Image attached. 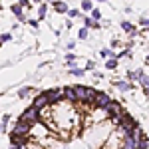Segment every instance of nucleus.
Wrapping results in <instances>:
<instances>
[{"instance_id": "nucleus-1", "label": "nucleus", "mask_w": 149, "mask_h": 149, "mask_svg": "<svg viewBox=\"0 0 149 149\" xmlns=\"http://www.w3.org/2000/svg\"><path fill=\"white\" fill-rule=\"evenodd\" d=\"M111 102H113V100H111V95H109V93L97 92V93H95V97H93V107H95V109H105Z\"/></svg>"}, {"instance_id": "nucleus-2", "label": "nucleus", "mask_w": 149, "mask_h": 149, "mask_svg": "<svg viewBox=\"0 0 149 149\" xmlns=\"http://www.w3.org/2000/svg\"><path fill=\"white\" fill-rule=\"evenodd\" d=\"M20 119H24V121H28L30 125H34V123H38L42 117H40V109H36L34 105H30L26 111H24L22 115H20Z\"/></svg>"}, {"instance_id": "nucleus-3", "label": "nucleus", "mask_w": 149, "mask_h": 149, "mask_svg": "<svg viewBox=\"0 0 149 149\" xmlns=\"http://www.w3.org/2000/svg\"><path fill=\"white\" fill-rule=\"evenodd\" d=\"M30 129L32 125L28 123V121H24V119H18L14 127H12V133H16V135H30Z\"/></svg>"}, {"instance_id": "nucleus-4", "label": "nucleus", "mask_w": 149, "mask_h": 149, "mask_svg": "<svg viewBox=\"0 0 149 149\" xmlns=\"http://www.w3.org/2000/svg\"><path fill=\"white\" fill-rule=\"evenodd\" d=\"M48 95V102L50 103H58L64 100V90H58V88H54V90H46L44 92Z\"/></svg>"}, {"instance_id": "nucleus-5", "label": "nucleus", "mask_w": 149, "mask_h": 149, "mask_svg": "<svg viewBox=\"0 0 149 149\" xmlns=\"http://www.w3.org/2000/svg\"><path fill=\"white\" fill-rule=\"evenodd\" d=\"M28 139H30V135H16V133H12L10 143H12V147H26Z\"/></svg>"}, {"instance_id": "nucleus-6", "label": "nucleus", "mask_w": 149, "mask_h": 149, "mask_svg": "<svg viewBox=\"0 0 149 149\" xmlns=\"http://www.w3.org/2000/svg\"><path fill=\"white\" fill-rule=\"evenodd\" d=\"M121 111H123V109H121V105H119V103L115 102V100H113L111 103H109L107 107H105V113H107V117H113V115H119Z\"/></svg>"}, {"instance_id": "nucleus-7", "label": "nucleus", "mask_w": 149, "mask_h": 149, "mask_svg": "<svg viewBox=\"0 0 149 149\" xmlns=\"http://www.w3.org/2000/svg\"><path fill=\"white\" fill-rule=\"evenodd\" d=\"M32 105H34L36 109H46L48 105H50V102H48V95H46V93H40V95L34 100V103H32Z\"/></svg>"}, {"instance_id": "nucleus-8", "label": "nucleus", "mask_w": 149, "mask_h": 149, "mask_svg": "<svg viewBox=\"0 0 149 149\" xmlns=\"http://www.w3.org/2000/svg\"><path fill=\"white\" fill-rule=\"evenodd\" d=\"M121 147L125 149H137V139L133 135H123L121 137Z\"/></svg>"}, {"instance_id": "nucleus-9", "label": "nucleus", "mask_w": 149, "mask_h": 149, "mask_svg": "<svg viewBox=\"0 0 149 149\" xmlns=\"http://www.w3.org/2000/svg\"><path fill=\"white\" fill-rule=\"evenodd\" d=\"M115 88L119 90V92H129V90H133V84H131V80H117L115 81Z\"/></svg>"}, {"instance_id": "nucleus-10", "label": "nucleus", "mask_w": 149, "mask_h": 149, "mask_svg": "<svg viewBox=\"0 0 149 149\" xmlns=\"http://www.w3.org/2000/svg\"><path fill=\"white\" fill-rule=\"evenodd\" d=\"M64 100L68 103H76L78 97H76V90L74 88H64Z\"/></svg>"}, {"instance_id": "nucleus-11", "label": "nucleus", "mask_w": 149, "mask_h": 149, "mask_svg": "<svg viewBox=\"0 0 149 149\" xmlns=\"http://www.w3.org/2000/svg\"><path fill=\"white\" fill-rule=\"evenodd\" d=\"M54 10L58 12V14H68V4H66V2H64V0H56V2H54Z\"/></svg>"}, {"instance_id": "nucleus-12", "label": "nucleus", "mask_w": 149, "mask_h": 149, "mask_svg": "<svg viewBox=\"0 0 149 149\" xmlns=\"http://www.w3.org/2000/svg\"><path fill=\"white\" fill-rule=\"evenodd\" d=\"M121 30H123V32H127V34H131V36H137L135 26H133L131 22H127V20H121Z\"/></svg>"}, {"instance_id": "nucleus-13", "label": "nucleus", "mask_w": 149, "mask_h": 149, "mask_svg": "<svg viewBox=\"0 0 149 149\" xmlns=\"http://www.w3.org/2000/svg\"><path fill=\"white\" fill-rule=\"evenodd\" d=\"M22 8H24L22 4H12V6H10V10L14 12V14H16L20 20H26V18H24V14H22Z\"/></svg>"}, {"instance_id": "nucleus-14", "label": "nucleus", "mask_w": 149, "mask_h": 149, "mask_svg": "<svg viewBox=\"0 0 149 149\" xmlns=\"http://www.w3.org/2000/svg\"><path fill=\"white\" fill-rule=\"evenodd\" d=\"M84 26H88V28H100V22L92 18V16H88V18H84Z\"/></svg>"}, {"instance_id": "nucleus-15", "label": "nucleus", "mask_w": 149, "mask_h": 149, "mask_svg": "<svg viewBox=\"0 0 149 149\" xmlns=\"http://www.w3.org/2000/svg\"><path fill=\"white\" fill-rule=\"evenodd\" d=\"M100 56L102 58H117V52H113L111 48H103V50H100Z\"/></svg>"}, {"instance_id": "nucleus-16", "label": "nucleus", "mask_w": 149, "mask_h": 149, "mask_svg": "<svg viewBox=\"0 0 149 149\" xmlns=\"http://www.w3.org/2000/svg\"><path fill=\"white\" fill-rule=\"evenodd\" d=\"M70 74H72V76H76V78H81V76L86 74V70L76 68V66H74V62H72V64H70Z\"/></svg>"}, {"instance_id": "nucleus-17", "label": "nucleus", "mask_w": 149, "mask_h": 149, "mask_svg": "<svg viewBox=\"0 0 149 149\" xmlns=\"http://www.w3.org/2000/svg\"><path fill=\"white\" fill-rule=\"evenodd\" d=\"M105 68L107 70H115L117 68V58H105Z\"/></svg>"}, {"instance_id": "nucleus-18", "label": "nucleus", "mask_w": 149, "mask_h": 149, "mask_svg": "<svg viewBox=\"0 0 149 149\" xmlns=\"http://www.w3.org/2000/svg\"><path fill=\"white\" fill-rule=\"evenodd\" d=\"M81 10H84V12H92L93 10L92 0H84V2H81Z\"/></svg>"}, {"instance_id": "nucleus-19", "label": "nucleus", "mask_w": 149, "mask_h": 149, "mask_svg": "<svg viewBox=\"0 0 149 149\" xmlns=\"http://www.w3.org/2000/svg\"><path fill=\"white\" fill-rule=\"evenodd\" d=\"M88 34H90V28H88V26H84L80 32H78V38H80V40H88Z\"/></svg>"}, {"instance_id": "nucleus-20", "label": "nucleus", "mask_w": 149, "mask_h": 149, "mask_svg": "<svg viewBox=\"0 0 149 149\" xmlns=\"http://www.w3.org/2000/svg\"><path fill=\"white\" fill-rule=\"evenodd\" d=\"M8 121H10V115H4V117H2V123H0V131H6Z\"/></svg>"}, {"instance_id": "nucleus-21", "label": "nucleus", "mask_w": 149, "mask_h": 149, "mask_svg": "<svg viewBox=\"0 0 149 149\" xmlns=\"http://www.w3.org/2000/svg\"><path fill=\"white\" fill-rule=\"evenodd\" d=\"M119 58H131V50L125 48V50H121V52H117V60Z\"/></svg>"}, {"instance_id": "nucleus-22", "label": "nucleus", "mask_w": 149, "mask_h": 149, "mask_svg": "<svg viewBox=\"0 0 149 149\" xmlns=\"http://www.w3.org/2000/svg\"><path fill=\"white\" fill-rule=\"evenodd\" d=\"M139 26L143 30H149V18H139Z\"/></svg>"}, {"instance_id": "nucleus-23", "label": "nucleus", "mask_w": 149, "mask_h": 149, "mask_svg": "<svg viewBox=\"0 0 149 149\" xmlns=\"http://www.w3.org/2000/svg\"><path fill=\"white\" fill-rule=\"evenodd\" d=\"M139 86H141V88H143V86H149V76H147V74H143V76H141V80H139Z\"/></svg>"}, {"instance_id": "nucleus-24", "label": "nucleus", "mask_w": 149, "mask_h": 149, "mask_svg": "<svg viewBox=\"0 0 149 149\" xmlns=\"http://www.w3.org/2000/svg\"><path fill=\"white\" fill-rule=\"evenodd\" d=\"M68 16H70V18H80L81 12L80 10H72V8H70V10H68Z\"/></svg>"}, {"instance_id": "nucleus-25", "label": "nucleus", "mask_w": 149, "mask_h": 149, "mask_svg": "<svg viewBox=\"0 0 149 149\" xmlns=\"http://www.w3.org/2000/svg\"><path fill=\"white\" fill-rule=\"evenodd\" d=\"M92 18H95V20H102V12L97 10V8H93V10H92Z\"/></svg>"}, {"instance_id": "nucleus-26", "label": "nucleus", "mask_w": 149, "mask_h": 149, "mask_svg": "<svg viewBox=\"0 0 149 149\" xmlns=\"http://www.w3.org/2000/svg\"><path fill=\"white\" fill-rule=\"evenodd\" d=\"M28 93H30V88H22V90L18 92V95H20V97H26Z\"/></svg>"}, {"instance_id": "nucleus-27", "label": "nucleus", "mask_w": 149, "mask_h": 149, "mask_svg": "<svg viewBox=\"0 0 149 149\" xmlns=\"http://www.w3.org/2000/svg\"><path fill=\"white\" fill-rule=\"evenodd\" d=\"M74 60H76V54H72V52H70V54H66V62H68V64H72Z\"/></svg>"}, {"instance_id": "nucleus-28", "label": "nucleus", "mask_w": 149, "mask_h": 149, "mask_svg": "<svg viewBox=\"0 0 149 149\" xmlns=\"http://www.w3.org/2000/svg\"><path fill=\"white\" fill-rule=\"evenodd\" d=\"M46 4H42V6H40V18H44V16H46Z\"/></svg>"}, {"instance_id": "nucleus-29", "label": "nucleus", "mask_w": 149, "mask_h": 149, "mask_svg": "<svg viewBox=\"0 0 149 149\" xmlns=\"http://www.w3.org/2000/svg\"><path fill=\"white\" fill-rule=\"evenodd\" d=\"M0 40H2V42H8V40H12V34H2Z\"/></svg>"}, {"instance_id": "nucleus-30", "label": "nucleus", "mask_w": 149, "mask_h": 149, "mask_svg": "<svg viewBox=\"0 0 149 149\" xmlns=\"http://www.w3.org/2000/svg\"><path fill=\"white\" fill-rule=\"evenodd\" d=\"M93 68H95V62H92V60H90V62H88V66H86V70H90V72H92Z\"/></svg>"}, {"instance_id": "nucleus-31", "label": "nucleus", "mask_w": 149, "mask_h": 149, "mask_svg": "<svg viewBox=\"0 0 149 149\" xmlns=\"http://www.w3.org/2000/svg\"><path fill=\"white\" fill-rule=\"evenodd\" d=\"M143 93H145V97H149V86H143Z\"/></svg>"}, {"instance_id": "nucleus-32", "label": "nucleus", "mask_w": 149, "mask_h": 149, "mask_svg": "<svg viewBox=\"0 0 149 149\" xmlns=\"http://www.w3.org/2000/svg\"><path fill=\"white\" fill-rule=\"evenodd\" d=\"M20 4H22L24 8H26V6H30V2H28V0H20Z\"/></svg>"}, {"instance_id": "nucleus-33", "label": "nucleus", "mask_w": 149, "mask_h": 149, "mask_svg": "<svg viewBox=\"0 0 149 149\" xmlns=\"http://www.w3.org/2000/svg\"><path fill=\"white\" fill-rule=\"evenodd\" d=\"M145 62H147V64H149V56H147V58H145Z\"/></svg>"}, {"instance_id": "nucleus-34", "label": "nucleus", "mask_w": 149, "mask_h": 149, "mask_svg": "<svg viewBox=\"0 0 149 149\" xmlns=\"http://www.w3.org/2000/svg\"><path fill=\"white\" fill-rule=\"evenodd\" d=\"M97 2H105V0H97Z\"/></svg>"}, {"instance_id": "nucleus-35", "label": "nucleus", "mask_w": 149, "mask_h": 149, "mask_svg": "<svg viewBox=\"0 0 149 149\" xmlns=\"http://www.w3.org/2000/svg\"><path fill=\"white\" fill-rule=\"evenodd\" d=\"M0 46H2V40H0Z\"/></svg>"}, {"instance_id": "nucleus-36", "label": "nucleus", "mask_w": 149, "mask_h": 149, "mask_svg": "<svg viewBox=\"0 0 149 149\" xmlns=\"http://www.w3.org/2000/svg\"><path fill=\"white\" fill-rule=\"evenodd\" d=\"M147 137H149V135H147Z\"/></svg>"}]
</instances>
